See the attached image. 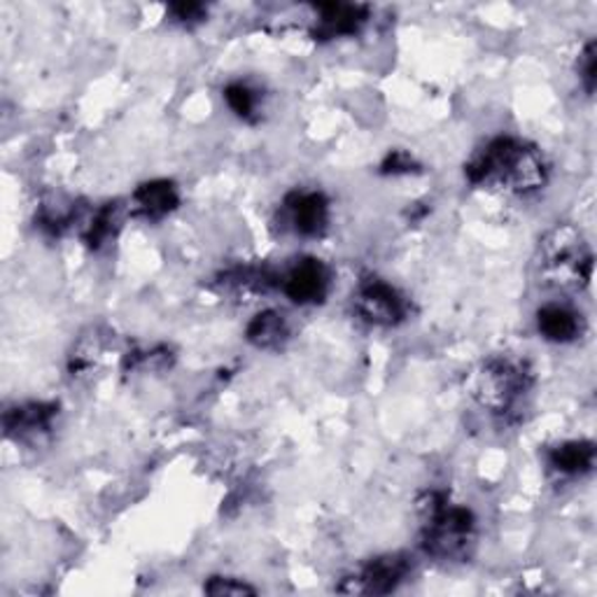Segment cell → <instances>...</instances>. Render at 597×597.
Wrapping results in <instances>:
<instances>
[{
    "instance_id": "1",
    "label": "cell",
    "mask_w": 597,
    "mask_h": 597,
    "mask_svg": "<svg viewBox=\"0 0 597 597\" xmlns=\"http://www.w3.org/2000/svg\"><path fill=\"white\" fill-rule=\"evenodd\" d=\"M471 185L530 196L549 183V164L539 149L511 136L492 138L464 168Z\"/></svg>"
},
{
    "instance_id": "2",
    "label": "cell",
    "mask_w": 597,
    "mask_h": 597,
    "mask_svg": "<svg viewBox=\"0 0 597 597\" xmlns=\"http://www.w3.org/2000/svg\"><path fill=\"white\" fill-rule=\"evenodd\" d=\"M418 507L422 513V551L443 562L467 560L477 544L474 513L448 502L443 492H425Z\"/></svg>"
},
{
    "instance_id": "3",
    "label": "cell",
    "mask_w": 597,
    "mask_h": 597,
    "mask_svg": "<svg viewBox=\"0 0 597 597\" xmlns=\"http://www.w3.org/2000/svg\"><path fill=\"white\" fill-rule=\"evenodd\" d=\"M539 273L562 292H581L593 276V253L575 224H558L541 238Z\"/></svg>"
},
{
    "instance_id": "4",
    "label": "cell",
    "mask_w": 597,
    "mask_h": 597,
    "mask_svg": "<svg viewBox=\"0 0 597 597\" xmlns=\"http://www.w3.org/2000/svg\"><path fill=\"white\" fill-rule=\"evenodd\" d=\"M469 394L490 413H509L532 388V369L516 358H490L469 376Z\"/></svg>"
},
{
    "instance_id": "5",
    "label": "cell",
    "mask_w": 597,
    "mask_h": 597,
    "mask_svg": "<svg viewBox=\"0 0 597 597\" xmlns=\"http://www.w3.org/2000/svg\"><path fill=\"white\" fill-rule=\"evenodd\" d=\"M413 569V558L407 554H385L371 558L353 575L341 579L336 586L345 595H388L400 588Z\"/></svg>"
},
{
    "instance_id": "6",
    "label": "cell",
    "mask_w": 597,
    "mask_h": 597,
    "mask_svg": "<svg viewBox=\"0 0 597 597\" xmlns=\"http://www.w3.org/2000/svg\"><path fill=\"white\" fill-rule=\"evenodd\" d=\"M355 311L373 327H394L407 320L409 302L400 290L371 276L358 285Z\"/></svg>"
},
{
    "instance_id": "7",
    "label": "cell",
    "mask_w": 597,
    "mask_h": 597,
    "mask_svg": "<svg viewBox=\"0 0 597 597\" xmlns=\"http://www.w3.org/2000/svg\"><path fill=\"white\" fill-rule=\"evenodd\" d=\"M283 292L298 306L320 304L330 292V268L315 257L298 260L281 278Z\"/></svg>"
},
{
    "instance_id": "8",
    "label": "cell",
    "mask_w": 597,
    "mask_h": 597,
    "mask_svg": "<svg viewBox=\"0 0 597 597\" xmlns=\"http://www.w3.org/2000/svg\"><path fill=\"white\" fill-rule=\"evenodd\" d=\"M285 208L296 236L317 238L325 234L330 222V202L327 196L315 189H296L287 194Z\"/></svg>"
},
{
    "instance_id": "9",
    "label": "cell",
    "mask_w": 597,
    "mask_h": 597,
    "mask_svg": "<svg viewBox=\"0 0 597 597\" xmlns=\"http://www.w3.org/2000/svg\"><path fill=\"white\" fill-rule=\"evenodd\" d=\"M317 27L313 31L320 40H332L341 36H355L366 23L369 10L351 3H325L317 6Z\"/></svg>"
},
{
    "instance_id": "10",
    "label": "cell",
    "mask_w": 597,
    "mask_h": 597,
    "mask_svg": "<svg viewBox=\"0 0 597 597\" xmlns=\"http://www.w3.org/2000/svg\"><path fill=\"white\" fill-rule=\"evenodd\" d=\"M537 330L551 343H575L584 334L586 325L581 313L567 304L551 302L537 311Z\"/></svg>"
},
{
    "instance_id": "11",
    "label": "cell",
    "mask_w": 597,
    "mask_h": 597,
    "mask_svg": "<svg viewBox=\"0 0 597 597\" xmlns=\"http://www.w3.org/2000/svg\"><path fill=\"white\" fill-rule=\"evenodd\" d=\"M134 213L143 219L157 222L164 219L168 213H173L180 204V194L176 183L170 180H149L145 185H140L134 192Z\"/></svg>"
},
{
    "instance_id": "12",
    "label": "cell",
    "mask_w": 597,
    "mask_h": 597,
    "mask_svg": "<svg viewBox=\"0 0 597 597\" xmlns=\"http://www.w3.org/2000/svg\"><path fill=\"white\" fill-rule=\"evenodd\" d=\"M57 415L55 404H23L6 413V432L17 441H31L47 434Z\"/></svg>"
},
{
    "instance_id": "13",
    "label": "cell",
    "mask_w": 597,
    "mask_h": 597,
    "mask_svg": "<svg viewBox=\"0 0 597 597\" xmlns=\"http://www.w3.org/2000/svg\"><path fill=\"white\" fill-rule=\"evenodd\" d=\"M595 464L593 441H565L549 451V467L560 477H584Z\"/></svg>"
},
{
    "instance_id": "14",
    "label": "cell",
    "mask_w": 597,
    "mask_h": 597,
    "mask_svg": "<svg viewBox=\"0 0 597 597\" xmlns=\"http://www.w3.org/2000/svg\"><path fill=\"white\" fill-rule=\"evenodd\" d=\"M290 336L287 320L278 311H262L257 313L245 327V339L262 351H273L281 348Z\"/></svg>"
},
{
    "instance_id": "15",
    "label": "cell",
    "mask_w": 597,
    "mask_h": 597,
    "mask_svg": "<svg viewBox=\"0 0 597 597\" xmlns=\"http://www.w3.org/2000/svg\"><path fill=\"white\" fill-rule=\"evenodd\" d=\"M224 101L232 108V112L241 119L253 121L260 110V94L247 82H232L224 89Z\"/></svg>"
},
{
    "instance_id": "16",
    "label": "cell",
    "mask_w": 597,
    "mask_h": 597,
    "mask_svg": "<svg viewBox=\"0 0 597 597\" xmlns=\"http://www.w3.org/2000/svg\"><path fill=\"white\" fill-rule=\"evenodd\" d=\"M117 204H108L104 206L101 211H98L94 215V219L89 222V229H87V243L91 247H101L104 243H108L112 236H115V229H117Z\"/></svg>"
},
{
    "instance_id": "17",
    "label": "cell",
    "mask_w": 597,
    "mask_h": 597,
    "mask_svg": "<svg viewBox=\"0 0 597 597\" xmlns=\"http://www.w3.org/2000/svg\"><path fill=\"white\" fill-rule=\"evenodd\" d=\"M577 72H579V82L584 87V91L588 96H593L595 91V82H597V57H595V40H590L584 52L579 57V63H577Z\"/></svg>"
},
{
    "instance_id": "18",
    "label": "cell",
    "mask_w": 597,
    "mask_h": 597,
    "mask_svg": "<svg viewBox=\"0 0 597 597\" xmlns=\"http://www.w3.org/2000/svg\"><path fill=\"white\" fill-rule=\"evenodd\" d=\"M204 590L208 595H215V597H222V595H255L257 590L253 586H247L245 581L241 579H232V577H213Z\"/></svg>"
},
{
    "instance_id": "19",
    "label": "cell",
    "mask_w": 597,
    "mask_h": 597,
    "mask_svg": "<svg viewBox=\"0 0 597 597\" xmlns=\"http://www.w3.org/2000/svg\"><path fill=\"white\" fill-rule=\"evenodd\" d=\"M413 166L415 164L407 153H402V149H394V153H390L385 157L381 168H383V173H392V176H397V173H411Z\"/></svg>"
},
{
    "instance_id": "20",
    "label": "cell",
    "mask_w": 597,
    "mask_h": 597,
    "mask_svg": "<svg viewBox=\"0 0 597 597\" xmlns=\"http://www.w3.org/2000/svg\"><path fill=\"white\" fill-rule=\"evenodd\" d=\"M173 17L183 23H192V21H202L206 14V8L202 3H176L170 6Z\"/></svg>"
}]
</instances>
